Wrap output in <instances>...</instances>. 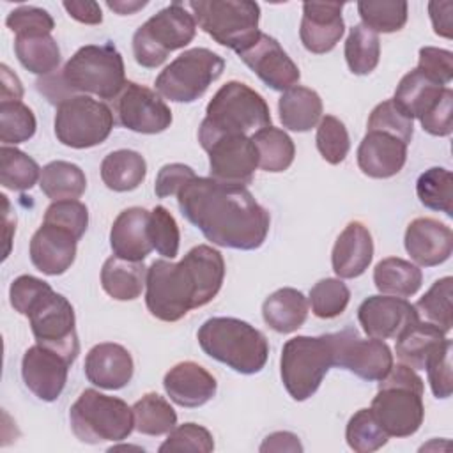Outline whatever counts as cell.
Segmentation results:
<instances>
[{
    "label": "cell",
    "instance_id": "obj_1",
    "mask_svg": "<svg viewBox=\"0 0 453 453\" xmlns=\"http://www.w3.org/2000/svg\"><path fill=\"white\" fill-rule=\"evenodd\" d=\"M177 203L182 216L221 248L250 251L267 237L271 216L246 186L195 177L177 193Z\"/></svg>",
    "mask_w": 453,
    "mask_h": 453
},
{
    "label": "cell",
    "instance_id": "obj_2",
    "mask_svg": "<svg viewBox=\"0 0 453 453\" xmlns=\"http://www.w3.org/2000/svg\"><path fill=\"white\" fill-rule=\"evenodd\" d=\"M225 280L223 255L207 244L191 248L180 262L154 260L147 267L145 304L152 317L177 322L211 303Z\"/></svg>",
    "mask_w": 453,
    "mask_h": 453
},
{
    "label": "cell",
    "instance_id": "obj_3",
    "mask_svg": "<svg viewBox=\"0 0 453 453\" xmlns=\"http://www.w3.org/2000/svg\"><path fill=\"white\" fill-rule=\"evenodd\" d=\"M267 126H271V111L265 99L246 83L232 80L221 85L209 101L198 142L205 150L219 136H250Z\"/></svg>",
    "mask_w": 453,
    "mask_h": 453
},
{
    "label": "cell",
    "instance_id": "obj_4",
    "mask_svg": "<svg viewBox=\"0 0 453 453\" xmlns=\"http://www.w3.org/2000/svg\"><path fill=\"white\" fill-rule=\"evenodd\" d=\"M196 338L209 357L242 375L258 373L269 357V343L264 333L235 317L207 319Z\"/></svg>",
    "mask_w": 453,
    "mask_h": 453
},
{
    "label": "cell",
    "instance_id": "obj_5",
    "mask_svg": "<svg viewBox=\"0 0 453 453\" xmlns=\"http://www.w3.org/2000/svg\"><path fill=\"white\" fill-rule=\"evenodd\" d=\"M425 384L411 366L393 365L372 400V412L389 437H409L416 434L425 418Z\"/></svg>",
    "mask_w": 453,
    "mask_h": 453
},
{
    "label": "cell",
    "instance_id": "obj_6",
    "mask_svg": "<svg viewBox=\"0 0 453 453\" xmlns=\"http://www.w3.org/2000/svg\"><path fill=\"white\" fill-rule=\"evenodd\" d=\"M331 366H334L333 333L294 336L287 340L281 349V382L296 402H304L315 395Z\"/></svg>",
    "mask_w": 453,
    "mask_h": 453
},
{
    "label": "cell",
    "instance_id": "obj_7",
    "mask_svg": "<svg viewBox=\"0 0 453 453\" xmlns=\"http://www.w3.org/2000/svg\"><path fill=\"white\" fill-rule=\"evenodd\" d=\"M73 434L87 444L124 441L134 430L133 409L120 398L83 389L69 409Z\"/></svg>",
    "mask_w": 453,
    "mask_h": 453
},
{
    "label": "cell",
    "instance_id": "obj_8",
    "mask_svg": "<svg viewBox=\"0 0 453 453\" xmlns=\"http://www.w3.org/2000/svg\"><path fill=\"white\" fill-rule=\"evenodd\" d=\"M196 34V21L186 4L172 2L150 16L133 35L136 64L147 69L159 67L172 51L188 46Z\"/></svg>",
    "mask_w": 453,
    "mask_h": 453
},
{
    "label": "cell",
    "instance_id": "obj_9",
    "mask_svg": "<svg viewBox=\"0 0 453 453\" xmlns=\"http://www.w3.org/2000/svg\"><path fill=\"white\" fill-rule=\"evenodd\" d=\"M196 25L218 44L241 53L260 35V5L250 0L186 2Z\"/></svg>",
    "mask_w": 453,
    "mask_h": 453
},
{
    "label": "cell",
    "instance_id": "obj_10",
    "mask_svg": "<svg viewBox=\"0 0 453 453\" xmlns=\"http://www.w3.org/2000/svg\"><path fill=\"white\" fill-rule=\"evenodd\" d=\"M62 76L73 92L113 101L126 85L124 58L113 44H87L65 62Z\"/></svg>",
    "mask_w": 453,
    "mask_h": 453
},
{
    "label": "cell",
    "instance_id": "obj_11",
    "mask_svg": "<svg viewBox=\"0 0 453 453\" xmlns=\"http://www.w3.org/2000/svg\"><path fill=\"white\" fill-rule=\"evenodd\" d=\"M225 69V60L207 50L191 48L173 58L156 78V90L173 103H193L205 94Z\"/></svg>",
    "mask_w": 453,
    "mask_h": 453
},
{
    "label": "cell",
    "instance_id": "obj_12",
    "mask_svg": "<svg viewBox=\"0 0 453 453\" xmlns=\"http://www.w3.org/2000/svg\"><path fill=\"white\" fill-rule=\"evenodd\" d=\"M113 113L103 101L76 94L57 106L55 136L71 149H88L103 143L113 129Z\"/></svg>",
    "mask_w": 453,
    "mask_h": 453
},
{
    "label": "cell",
    "instance_id": "obj_13",
    "mask_svg": "<svg viewBox=\"0 0 453 453\" xmlns=\"http://www.w3.org/2000/svg\"><path fill=\"white\" fill-rule=\"evenodd\" d=\"M35 342L64 356L71 365L80 354L74 308L55 290L42 296L27 315Z\"/></svg>",
    "mask_w": 453,
    "mask_h": 453
},
{
    "label": "cell",
    "instance_id": "obj_14",
    "mask_svg": "<svg viewBox=\"0 0 453 453\" xmlns=\"http://www.w3.org/2000/svg\"><path fill=\"white\" fill-rule=\"evenodd\" d=\"M334 366L345 368L363 380H380L393 366V354L386 342L361 338L356 327L333 333Z\"/></svg>",
    "mask_w": 453,
    "mask_h": 453
},
{
    "label": "cell",
    "instance_id": "obj_15",
    "mask_svg": "<svg viewBox=\"0 0 453 453\" xmlns=\"http://www.w3.org/2000/svg\"><path fill=\"white\" fill-rule=\"evenodd\" d=\"M113 111L122 127L142 134L161 133L172 124V111L161 96L134 81H126L113 99Z\"/></svg>",
    "mask_w": 453,
    "mask_h": 453
},
{
    "label": "cell",
    "instance_id": "obj_16",
    "mask_svg": "<svg viewBox=\"0 0 453 453\" xmlns=\"http://www.w3.org/2000/svg\"><path fill=\"white\" fill-rule=\"evenodd\" d=\"M205 152L209 154L211 179L235 186H246L253 180V173L258 166V154L251 136H219L205 149Z\"/></svg>",
    "mask_w": 453,
    "mask_h": 453
},
{
    "label": "cell",
    "instance_id": "obj_17",
    "mask_svg": "<svg viewBox=\"0 0 453 453\" xmlns=\"http://www.w3.org/2000/svg\"><path fill=\"white\" fill-rule=\"evenodd\" d=\"M357 320L370 338H398L405 329L419 320L414 304L396 296H370L357 308Z\"/></svg>",
    "mask_w": 453,
    "mask_h": 453
},
{
    "label": "cell",
    "instance_id": "obj_18",
    "mask_svg": "<svg viewBox=\"0 0 453 453\" xmlns=\"http://www.w3.org/2000/svg\"><path fill=\"white\" fill-rule=\"evenodd\" d=\"M237 55L273 90L285 92L296 87L301 78L299 67L281 44L264 32H260L253 44Z\"/></svg>",
    "mask_w": 453,
    "mask_h": 453
},
{
    "label": "cell",
    "instance_id": "obj_19",
    "mask_svg": "<svg viewBox=\"0 0 453 453\" xmlns=\"http://www.w3.org/2000/svg\"><path fill=\"white\" fill-rule=\"evenodd\" d=\"M71 363L58 352L32 345L21 359V377L28 391L42 402H55L65 388Z\"/></svg>",
    "mask_w": 453,
    "mask_h": 453
},
{
    "label": "cell",
    "instance_id": "obj_20",
    "mask_svg": "<svg viewBox=\"0 0 453 453\" xmlns=\"http://www.w3.org/2000/svg\"><path fill=\"white\" fill-rule=\"evenodd\" d=\"M340 2H304L299 37L311 53H327L342 39L345 23Z\"/></svg>",
    "mask_w": 453,
    "mask_h": 453
},
{
    "label": "cell",
    "instance_id": "obj_21",
    "mask_svg": "<svg viewBox=\"0 0 453 453\" xmlns=\"http://www.w3.org/2000/svg\"><path fill=\"white\" fill-rule=\"evenodd\" d=\"M78 239L65 228L42 221L30 239V260L48 276L64 274L76 258Z\"/></svg>",
    "mask_w": 453,
    "mask_h": 453
},
{
    "label": "cell",
    "instance_id": "obj_22",
    "mask_svg": "<svg viewBox=\"0 0 453 453\" xmlns=\"http://www.w3.org/2000/svg\"><path fill=\"white\" fill-rule=\"evenodd\" d=\"M403 244L411 258L423 267L446 262L453 251V232L434 218H416L407 225Z\"/></svg>",
    "mask_w": 453,
    "mask_h": 453
},
{
    "label": "cell",
    "instance_id": "obj_23",
    "mask_svg": "<svg viewBox=\"0 0 453 453\" xmlns=\"http://www.w3.org/2000/svg\"><path fill=\"white\" fill-rule=\"evenodd\" d=\"M85 377L103 389H122L127 386L134 373L131 352L113 342L94 345L85 357Z\"/></svg>",
    "mask_w": 453,
    "mask_h": 453
},
{
    "label": "cell",
    "instance_id": "obj_24",
    "mask_svg": "<svg viewBox=\"0 0 453 453\" xmlns=\"http://www.w3.org/2000/svg\"><path fill=\"white\" fill-rule=\"evenodd\" d=\"M407 161V143L384 131H366L357 147V166L372 179L396 175Z\"/></svg>",
    "mask_w": 453,
    "mask_h": 453
},
{
    "label": "cell",
    "instance_id": "obj_25",
    "mask_svg": "<svg viewBox=\"0 0 453 453\" xmlns=\"http://www.w3.org/2000/svg\"><path fill=\"white\" fill-rule=\"evenodd\" d=\"M163 388L173 403L193 409L214 398L218 382L212 373L198 363L182 361L165 373Z\"/></svg>",
    "mask_w": 453,
    "mask_h": 453
},
{
    "label": "cell",
    "instance_id": "obj_26",
    "mask_svg": "<svg viewBox=\"0 0 453 453\" xmlns=\"http://www.w3.org/2000/svg\"><path fill=\"white\" fill-rule=\"evenodd\" d=\"M149 216L143 207H127L113 219L110 230V246L115 257L143 262V258L154 250L149 237Z\"/></svg>",
    "mask_w": 453,
    "mask_h": 453
},
{
    "label": "cell",
    "instance_id": "obj_27",
    "mask_svg": "<svg viewBox=\"0 0 453 453\" xmlns=\"http://www.w3.org/2000/svg\"><path fill=\"white\" fill-rule=\"evenodd\" d=\"M373 258V239L361 221H350L338 235L331 264L338 278L350 280L361 276Z\"/></svg>",
    "mask_w": 453,
    "mask_h": 453
},
{
    "label": "cell",
    "instance_id": "obj_28",
    "mask_svg": "<svg viewBox=\"0 0 453 453\" xmlns=\"http://www.w3.org/2000/svg\"><path fill=\"white\" fill-rule=\"evenodd\" d=\"M446 333L432 322L418 320L396 338V357L412 370H425L426 361L446 342Z\"/></svg>",
    "mask_w": 453,
    "mask_h": 453
},
{
    "label": "cell",
    "instance_id": "obj_29",
    "mask_svg": "<svg viewBox=\"0 0 453 453\" xmlns=\"http://www.w3.org/2000/svg\"><path fill=\"white\" fill-rule=\"evenodd\" d=\"M262 317L264 322L276 333H294L306 322L308 299L297 288H278L264 301Z\"/></svg>",
    "mask_w": 453,
    "mask_h": 453
},
{
    "label": "cell",
    "instance_id": "obj_30",
    "mask_svg": "<svg viewBox=\"0 0 453 453\" xmlns=\"http://www.w3.org/2000/svg\"><path fill=\"white\" fill-rule=\"evenodd\" d=\"M278 111L285 129L304 133L319 126L322 119V99L315 90L296 85L281 94Z\"/></svg>",
    "mask_w": 453,
    "mask_h": 453
},
{
    "label": "cell",
    "instance_id": "obj_31",
    "mask_svg": "<svg viewBox=\"0 0 453 453\" xmlns=\"http://www.w3.org/2000/svg\"><path fill=\"white\" fill-rule=\"evenodd\" d=\"M444 85L434 81L418 67L409 71L398 83L393 101L412 120L421 119L442 96Z\"/></svg>",
    "mask_w": 453,
    "mask_h": 453
},
{
    "label": "cell",
    "instance_id": "obj_32",
    "mask_svg": "<svg viewBox=\"0 0 453 453\" xmlns=\"http://www.w3.org/2000/svg\"><path fill=\"white\" fill-rule=\"evenodd\" d=\"M147 281L143 262H131L110 257L101 267V287L115 301H133L140 297Z\"/></svg>",
    "mask_w": 453,
    "mask_h": 453
},
{
    "label": "cell",
    "instance_id": "obj_33",
    "mask_svg": "<svg viewBox=\"0 0 453 453\" xmlns=\"http://www.w3.org/2000/svg\"><path fill=\"white\" fill-rule=\"evenodd\" d=\"M147 175L145 157L129 149H119L101 161V179L104 186L117 193L136 189Z\"/></svg>",
    "mask_w": 453,
    "mask_h": 453
},
{
    "label": "cell",
    "instance_id": "obj_34",
    "mask_svg": "<svg viewBox=\"0 0 453 453\" xmlns=\"http://www.w3.org/2000/svg\"><path fill=\"white\" fill-rule=\"evenodd\" d=\"M373 283L380 294L411 297L419 290L423 283V273L416 264L409 260L400 257H388L377 262L373 269Z\"/></svg>",
    "mask_w": 453,
    "mask_h": 453
},
{
    "label": "cell",
    "instance_id": "obj_35",
    "mask_svg": "<svg viewBox=\"0 0 453 453\" xmlns=\"http://www.w3.org/2000/svg\"><path fill=\"white\" fill-rule=\"evenodd\" d=\"M41 191L53 202L78 200L87 189L83 170L69 161H51L41 170Z\"/></svg>",
    "mask_w": 453,
    "mask_h": 453
},
{
    "label": "cell",
    "instance_id": "obj_36",
    "mask_svg": "<svg viewBox=\"0 0 453 453\" xmlns=\"http://www.w3.org/2000/svg\"><path fill=\"white\" fill-rule=\"evenodd\" d=\"M14 51L19 64L39 76L51 74L60 64V48L51 34L16 35Z\"/></svg>",
    "mask_w": 453,
    "mask_h": 453
},
{
    "label": "cell",
    "instance_id": "obj_37",
    "mask_svg": "<svg viewBox=\"0 0 453 453\" xmlns=\"http://www.w3.org/2000/svg\"><path fill=\"white\" fill-rule=\"evenodd\" d=\"M258 154V166L271 173L285 172L296 156V145L292 138L274 126H267L251 134Z\"/></svg>",
    "mask_w": 453,
    "mask_h": 453
},
{
    "label": "cell",
    "instance_id": "obj_38",
    "mask_svg": "<svg viewBox=\"0 0 453 453\" xmlns=\"http://www.w3.org/2000/svg\"><path fill=\"white\" fill-rule=\"evenodd\" d=\"M134 430L143 435L159 437L177 426V412L166 398L157 393H147L134 402Z\"/></svg>",
    "mask_w": 453,
    "mask_h": 453
},
{
    "label": "cell",
    "instance_id": "obj_39",
    "mask_svg": "<svg viewBox=\"0 0 453 453\" xmlns=\"http://www.w3.org/2000/svg\"><path fill=\"white\" fill-rule=\"evenodd\" d=\"M357 12L366 28L379 34H393L405 27L409 5L402 0H361Z\"/></svg>",
    "mask_w": 453,
    "mask_h": 453
},
{
    "label": "cell",
    "instance_id": "obj_40",
    "mask_svg": "<svg viewBox=\"0 0 453 453\" xmlns=\"http://www.w3.org/2000/svg\"><path fill=\"white\" fill-rule=\"evenodd\" d=\"M380 57V41L375 32L366 28L363 23L354 25L349 30L345 41V60L354 74H370Z\"/></svg>",
    "mask_w": 453,
    "mask_h": 453
},
{
    "label": "cell",
    "instance_id": "obj_41",
    "mask_svg": "<svg viewBox=\"0 0 453 453\" xmlns=\"http://www.w3.org/2000/svg\"><path fill=\"white\" fill-rule=\"evenodd\" d=\"M416 193L426 209L453 216V175L449 170L442 166L425 170L418 177Z\"/></svg>",
    "mask_w": 453,
    "mask_h": 453
},
{
    "label": "cell",
    "instance_id": "obj_42",
    "mask_svg": "<svg viewBox=\"0 0 453 453\" xmlns=\"http://www.w3.org/2000/svg\"><path fill=\"white\" fill-rule=\"evenodd\" d=\"M41 177L39 165L23 150L9 145L0 149V182L5 189H30Z\"/></svg>",
    "mask_w": 453,
    "mask_h": 453
},
{
    "label": "cell",
    "instance_id": "obj_43",
    "mask_svg": "<svg viewBox=\"0 0 453 453\" xmlns=\"http://www.w3.org/2000/svg\"><path fill=\"white\" fill-rule=\"evenodd\" d=\"M345 439L350 449L357 453H372L380 449L388 442L389 435L382 430L372 409H359L347 423Z\"/></svg>",
    "mask_w": 453,
    "mask_h": 453
},
{
    "label": "cell",
    "instance_id": "obj_44",
    "mask_svg": "<svg viewBox=\"0 0 453 453\" xmlns=\"http://www.w3.org/2000/svg\"><path fill=\"white\" fill-rule=\"evenodd\" d=\"M451 296H453V278L444 276L437 280L414 304L418 313H421L426 322L435 324L444 333L451 331Z\"/></svg>",
    "mask_w": 453,
    "mask_h": 453
},
{
    "label": "cell",
    "instance_id": "obj_45",
    "mask_svg": "<svg viewBox=\"0 0 453 453\" xmlns=\"http://www.w3.org/2000/svg\"><path fill=\"white\" fill-rule=\"evenodd\" d=\"M37 122L34 111L21 101H0V142L16 145L35 134Z\"/></svg>",
    "mask_w": 453,
    "mask_h": 453
},
{
    "label": "cell",
    "instance_id": "obj_46",
    "mask_svg": "<svg viewBox=\"0 0 453 453\" xmlns=\"http://www.w3.org/2000/svg\"><path fill=\"white\" fill-rule=\"evenodd\" d=\"M310 306L319 319L342 315L350 301V290L340 278H322L310 290Z\"/></svg>",
    "mask_w": 453,
    "mask_h": 453
},
{
    "label": "cell",
    "instance_id": "obj_47",
    "mask_svg": "<svg viewBox=\"0 0 453 453\" xmlns=\"http://www.w3.org/2000/svg\"><path fill=\"white\" fill-rule=\"evenodd\" d=\"M317 149L329 165H340L350 149L345 124L334 115H324L317 126Z\"/></svg>",
    "mask_w": 453,
    "mask_h": 453
},
{
    "label": "cell",
    "instance_id": "obj_48",
    "mask_svg": "<svg viewBox=\"0 0 453 453\" xmlns=\"http://www.w3.org/2000/svg\"><path fill=\"white\" fill-rule=\"evenodd\" d=\"M149 237L152 248L163 258H175L179 253L180 232L175 218L163 205H156L149 216Z\"/></svg>",
    "mask_w": 453,
    "mask_h": 453
},
{
    "label": "cell",
    "instance_id": "obj_49",
    "mask_svg": "<svg viewBox=\"0 0 453 453\" xmlns=\"http://www.w3.org/2000/svg\"><path fill=\"white\" fill-rule=\"evenodd\" d=\"M366 129L389 133L409 145L412 140V134H414V120L409 115H405L395 104L393 99H386L372 110L370 117H368Z\"/></svg>",
    "mask_w": 453,
    "mask_h": 453
},
{
    "label": "cell",
    "instance_id": "obj_50",
    "mask_svg": "<svg viewBox=\"0 0 453 453\" xmlns=\"http://www.w3.org/2000/svg\"><path fill=\"white\" fill-rule=\"evenodd\" d=\"M214 449L211 432L196 423H182L168 432V437L159 446V453L170 451H200L209 453Z\"/></svg>",
    "mask_w": 453,
    "mask_h": 453
},
{
    "label": "cell",
    "instance_id": "obj_51",
    "mask_svg": "<svg viewBox=\"0 0 453 453\" xmlns=\"http://www.w3.org/2000/svg\"><path fill=\"white\" fill-rule=\"evenodd\" d=\"M42 221L69 230L80 241L88 226V209L80 200H57L46 209Z\"/></svg>",
    "mask_w": 453,
    "mask_h": 453
},
{
    "label": "cell",
    "instance_id": "obj_52",
    "mask_svg": "<svg viewBox=\"0 0 453 453\" xmlns=\"http://www.w3.org/2000/svg\"><path fill=\"white\" fill-rule=\"evenodd\" d=\"M5 25L16 35H42L51 34L55 28L51 14L34 5H21L11 11L5 18Z\"/></svg>",
    "mask_w": 453,
    "mask_h": 453
},
{
    "label": "cell",
    "instance_id": "obj_53",
    "mask_svg": "<svg viewBox=\"0 0 453 453\" xmlns=\"http://www.w3.org/2000/svg\"><path fill=\"white\" fill-rule=\"evenodd\" d=\"M428 382L435 398H448L453 391V377H451V340L448 338L444 345L432 354V357L425 365Z\"/></svg>",
    "mask_w": 453,
    "mask_h": 453
},
{
    "label": "cell",
    "instance_id": "obj_54",
    "mask_svg": "<svg viewBox=\"0 0 453 453\" xmlns=\"http://www.w3.org/2000/svg\"><path fill=\"white\" fill-rule=\"evenodd\" d=\"M53 288L50 287V283H46L41 278H35L32 274H21L18 276L9 288V299H11V306L21 313V315H28L30 310L35 306V303L46 296L48 292H51Z\"/></svg>",
    "mask_w": 453,
    "mask_h": 453
},
{
    "label": "cell",
    "instance_id": "obj_55",
    "mask_svg": "<svg viewBox=\"0 0 453 453\" xmlns=\"http://www.w3.org/2000/svg\"><path fill=\"white\" fill-rule=\"evenodd\" d=\"M418 69L434 81L446 87L453 80V53L435 46H423L419 50Z\"/></svg>",
    "mask_w": 453,
    "mask_h": 453
},
{
    "label": "cell",
    "instance_id": "obj_56",
    "mask_svg": "<svg viewBox=\"0 0 453 453\" xmlns=\"http://www.w3.org/2000/svg\"><path fill=\"white\" fill-rule=\"evenodd\" d=\"M421 127L434 136H449L453 131V90L444 88L439 101L419 119Z\"/></svg>",
    "mask_w": 453,
    "mask_h": 453
},
{
    "label": "cell",
    "instance_id": "obj_57",
    "mask_svg": "<svg viewBox=\"0 0 453 453\" xmlns=\"http://www.w3.org/2000/svg\"><path fill=\"white\" fill-rule=\"evenodd\" d=\"M196 175L191 166L184 163H170L161 166V170L156 175L154 191L159 198L173 196L177 195L189 180H193Z\"/></svg>",
    "mask_w": 453,
    "mask_h": 453
},
{
    "label": "cell",
    "instance_id": "obj_58",
    "mask_svg": "<svg viewBox=\"0 0 453 453\" xmlns=\"http://www.w3.org/2000/svg\"><path fill=\"white\" fill-rule=\"evenodd\" d=\"M451 12H453V2H428V14H430L434 32L446 39L453 37Z\"/></svg>",
    "mask_w": 453,
    "mask_h": 453
},
{
    "label": "cell",
    "instance_id": "obj_59",
    "mask_svg": "<svg viewBox=\"0 0 453 453\" xmlns=\"http://www.w3.org/2000/svg\"><path fill=\"white\" fill-rule=\"evenodd\" d=\"M67 14L85 25H99L103 21L101 5L97 2H64Z\"/></svg>",
    "mask_w": 453,
    "mask_h": 453
},
{
    "label": "cell",
    "instance_id": "obj_60",
    "mask_svg": "<svg viewBox=\"0 0 453 453\" xmlns=\"http://www.w3.org/2000/svg\"><path fill=\"white\" fill-rule=\"evenodd\" d=\"M260 451H292V453H301L303 444L299 442V437L292 432H274L269 434L264 442L260 444Z\"/></svg>",
    "mask_w": 453,
    "mask_h": 453
},
{
    "label": "cell",
    "instance_id": "obj_61",
    "mask_svg": "<svg viewBox=\"0 0 453 453\" xmlns=\"http://www.w3.org/2000/svg\"><path fill=\"white\" fill-rule=\"evenodd\" d=\"M0 78H2V85H0L2 101H19L23 97V85L19 78L5 64L0 65Z\"/></svg>",
    "mask_w": 453,
    "mask_h": 453
},
{
    "label": "cell",
    "instance_id": "obj_62",
    "mask_svg": "<svg viewBox=\"0 0 453 453\" xmlns=\"http://www.w3.org/2000/svg\"><path fill=\"white\" fill-rule=\"evenodd\" d=\"M106 5L111 9V11H115L117 14H120V16H126V14H134L136 11H140V9H143L145 5H147V2L145 0H110V2H106Z\"/></svg>",
    "mask_w": 453,
    "mask_h": 453
},
{
    "label": "cell",
    "instance_id": "obj_63",
    "mask_svg": "<svg viewBox=\"0 0 453 453\" xmlns=\"http://www.w3.org/2000/svg\"><path fill=\"white\" fill-rule=\"evenodd\" d=\"M2 198V202H4V225H5V251H4V258H7V255H9V250H11V230H14V225H16V219H12V221H9V200H7V196L5 195H2L0 196Z\"/></svg>",
    "mask_w": 453,
    "mask_h": 453
}]
</instances>
